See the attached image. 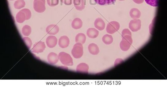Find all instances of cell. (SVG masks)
Returning a JSON list of instances; mask_svg holds the SVG:
<instances>
[{
    "instance_id": "11",
    "label": "cell",
    "mask_w": 167,
    "mask_h": 87,
    "mask_svg": "<svg viewBox=\"0 0 167 87\" xmlns=\"http://www.w3.org/2000/svg\"><path fill=\"white\" fill-rule=\"evenodd\" d=\"M47 60L50 64L54 65L57 64L59 60L58 55L55 53H50L47 56Z\"/></svg>"
},
{
    "instance_id": "22",
    "label": "cell",
    "mask_w": 167,
    "mask_h": 87,
    "mask_svg": "<svg viewBox=\"0 0 167 87\" xmlns=\"http://www.w3.org/2000/svg\"><path fill=\"white\" fill-rule=\"evenodd\" d=\"M22 32L25 36H29L32 32V28L31 27L28 25H25L23 27L22 29Z\"/></svg>"
},
{
    "instance_id": "31",
    "label": "cell",
    "mask_w": 167,
    "mask_h": 87,
    "mask_svg": "<svg viewBox=\"0 0 167 87\" xmlns=\"http://www.w3.org/2000/svg\"><path fill=\"white\" fill-rule=\"evenodd\" d=\"M124 62L123 60L121 59L118 58L116 59L114 63V66H117L118 65L120 64V63L123 62Z\"/></svg>"
},
{
    "instance_id": "9",
    "label": "cell",
    "mask_w": 167,
    "mask_h": 87,
    "mask_svg": "<svg viewBox=\"0 0 167 87\" xmlns=\"http://www.w3.org/2000/svg\"><path fill=\"white\" fill-rule=\"evenodd\" d=\"M70 39L68 37L63 36L61 37L58 40V45L60 48L65 49L68 47L70 44Z\"/></svg>"
},
{
    "instance_id": "19",
    "label": "cell",
    "mask_w": 167,
    "mask_h": 87,
    "mask_svg": "<svg viewBox=\"0 0 167 87\" xmlns=\"http://www.w3.org/2000/svg\"><path fill=\"white\" fill-rule=\"evenodd\" d=\"M26 15L23 12L20 11L17 13L16 16V20L18 23H23L26 21Z\"/></svg>"
},
{
    "instance_id": "26",
    "label": "cell",
    "mask_w": 167,
    "mask_h": 87,
    "mask_svg": "<svg viewBox=\"0 0 167 87\" xmlns=\"http://www.w3.org/2000/svg\"><path fill=\"white\" fill-rule=\"evenodd\" d=\"M59 0H47L48 5L50 7H54L59 4Z\"/></svg>"
},
{
    "instance_id": "24",
    "label": "cell",
    "mask_w": 167,
    "mask_h": 87,
    "mask_svg": "<svg viewBox=\"0 0 167 87\" xmlns=\"http://www.w3.org/2000/svg\"><path fill=\"white\" fill-rule=\"evenodd\" d=\"M95 2L100 5L113 4L116 0H94Z\"/></svg>"
},
{
    "instance_id": "13",
    "label": "cell",
    "mask_w": 167,
    "mask_h": 87,
    "mask_svg": "<svg viewBox=\"0 0 167 87\" xmlns=\"http://www.w3.org/2000/svg\"><path fill=\"white\" fill-rule=\"evenodd\" d=\"M89 66L87 63H82L77 65L76 71L79 73H88Z\"/></svg>"
},
{
    "instance_id": "1",
    "label": "cell",
    "mask_w": 167,
    "mask_h": 87,
    "mask_svg": "<svg viewBox=\"0 0 167 87\" xmlns=\"http://www.w3.org/2000/svg\"><path fill=\"white\" fill-rule=\"evenodd\" d=\"M58 55L59 59L62 64L67 66H72L73 65L72 59L70 55L65 52H61Z\"/></svg>"
},
{
    "instance_id": "21",
    "label": "cell",
    "mask_w": 167,
    "mask_h": 87,
    "mask_svg": "<svg viewBox=\"0 0 167 87\" xmlns=\"http://www.w3.org/2000/svg\"><path fill=\"white\" fill-rule=\"evenodd\" d=\"M102 41L105 44L109 45L113 41V38L111 35L106 34L103 36Z\"/></svg>"
},
{
    "instance_id": "4",
    "label": "cell",
    "mask_w": 167,
    "mask_h": 87,
    "mask_svg": "<svg viewBox=\"0 0 167 87\" xmlns=\"http://www.w3.org/2000/svg\"><path fill=\"white\" fill-rule=\"evenodd\" d=\"M33 8L37 12L42 13L44 12L46 9L45 0H34Z\"/></svg>"
},
{
    "instance_id": "17",
    "label": "cell",
    "mask_w": 167,
    "mask_h": 87,
    "mask_svg": "<svg viewBox=\"0 0 167 87\" xmlns=\"http://www.w3.org/2000/svg\"><path fill=\"white\" fill-rule=\"evenodd\" d=\"M82 26L83 22L82 20L79 18H75L72 23V26L74 29H80L82 28Z\"/></svg>"
},
{
    "instance_id": "16",
    "label": "cell",
    "mask_w": 167,
    "mask_h": 87,
    "mask_svg": "<svg viewBox=\"0 0 167 87\" xmlns=\"http://www.w3.org/2000/svg\"><path fill=\"white\" fill-rule=\"evenodd\" d=\"M87 36L91 39H95L98 36L99 31L94 28H90L87 29Z\"/></svg>"
},
{
    "instance_id": "32",
    "label": "cell",
    "mask_w": 167,
    "mask_h": 87,
    "mask_svg": "<svg viewBox=\"0 0 167 87\" xmlns=\"http://www.w3.org/2000/svg\"><path fill=\"white\" fill-rule=\"evenodd\" d=\"M133 1L136 4H140L144 2V0H133Z\"/></svg>"
},
{
    "instance_id": "30",
    "label": "cell",
    "mask_w": 167,
    "mask_h": 87,
    "mask_svg": "<svg viewBox=\"0 0 167 87\" xmlns=\"http://www.w3.org/2000/svg\"><path fill=\"white\" fill-rule=\"evenodd\" d=\"M60 1L62 3L68 6L71 5L72 2V0H60Z\"/></svg>"
},
{
    "instance_id": "29",
    "label": "cell",
    "mask_w": 167,
    "mask_h": 87,
    "mask_svg": "<svg viewBox=\"0 0 167 87\" xmlns=\"http://www.w3.org/2000/svg\"><path fill=\"white\" fill-rule=\"evenodd\" d=\"M126 35H129L132 36V33L131 31L128 29H125L121 33V36H123Z\"/></svg>"
},
{
    "instance_id": "25",
    "label": "cell",
    "mask_w": 167,
    "mask_h": 87,
    "mask_svg": "<svg viewBox=\"0 0 167 87\" xmlns=\"http://www.w3.org/2000/svg\"><path fill=\"white\" fill-rule=\"evenodd\" d=\"M23 40L27 46L30 49L32 45V42L31 39L28 37H25L23 38Z\"/></svg>"
},
{
    "instance_id": "20",
    "label": "cell",
    "mask_w": 167,
    "mask_h": 87,
    "mask_svg": "<svg viewBox=\"0 0 167 87\" xmlns=\"http://www.w3.org/2000/svg\"><path fill=\"white\" fill-rule=\"evenodd\" d=\"M87 37L85 34L83 33H79L76 36L75 42L76 43H80L84 44L86 42Z\"/></svg>"
},
{
    "instance_id": "3",
    "label": "cell",
    "mask_w": 167,
    "mask_h": 87,
    "mask_svg": "<svg viewBox=\"0 0 167 87\" xmlns=\"http://www.w3.org/2000/svg\"><path fill=\"white\" fill-rule=\"evenodd\" d=\"M72 56L75 59H80L84 54V47L82 43H76L74 45L71 52Z\"/></svg>"
},
{
    "instance_id": "23",
    "label": "cell",
    "mask_w": 167,
    "mask_h": 87,
    "mask_svg": "<svg viewBox=\"0 0 167 87\" xmlns=\"http://www.w3.org/2000/svg\"><path fill=\"white\" fill-rule=\"evenodd\" d=\"M26 3L24 0H17L14 3V7L16 9H20L24 8Z\"/></svg>"
},
{
    "instance_id": "18",
    "label": "cell",
    "mask_w": 167,
    "mask_h": 87,
    "mask_svg": "<svg viewBox=\"0 0 167 87\" xmlns=\"http://www.w3.org/2000/svg\"><path fill=\"white\" fill-rule=\"evenodd\" d=\"M129 14L131 18L134 19H139L141 16V12L135 8L131 9L130 11Z\"/></svg>"
},
{
    "instance_id": "27",
    "label": "cell",
    "mask_w": 167,
    "mask_h": 87,
    "mask_svg": "<svg viewBox=\"0 0 167 87\" xmlns=\"http://www.w3.org/2000/svg\"><path fill=\"white\" fill-rule=\"evenodd\" d=\"M148 5L152 6L157 7L158 6V0H144Z\"/></svg>"
},
{
    "instance_id": "33",
    "label": "cell",
    "mask_w": 167,
    "mask_h": 87,
    "mask_svg": "<svg viewBox=\"0 0 167 87\" xmlns=\"http://www.w3.org/2000/svg\"><path fill=\"white\" fill-rule=\"evenodd\" d=\"M119 1H124V0H119Z\"/></svg>"
},
{
    "instance_id": "10",
    "label": "cell",
    "mask_w": 167,
    "mask_h": 87,
    "mask_svg": "<svg viewBox=\"0 0 167 87\" xmlns=\"http://www.w3.org/2000/svg\"><path fill=\"white\" fill-rule=\"evenodd\" d=\"M58 43V39L55 36H49L46 39V43L48 47L53 48L56 46Z\"/></svg>"
},
{
    "instance_id": "7",
    "label": "cell",
    "mask_w": 167,
    "mask_h": 87,
    "mask_svg": "<svg viewBox=\"0 0 167 87\" xmlns=\"http://www.w3.org/2000/svg\"><path fill=\"white\" fill-rule=\"evenodd\" d=\"M141 22L140 20L134 19L131 20L129 23V28L133 32H136L141 29Z\"/></svg>"
},
{
    "instance_id": "34",
    "label": "cell",
    "mask_w": 167,
    "mask_h": 87,
    "mask_svg": "<svg viewBox=\"0 0 167 87\" xmlns=\"http://www.w3.org/2000/svg\"><path fill=\"white\" fill-rule=\"evenodd\" d=\"M10 1H14V0H10Z\"/></svg>"
},
{
    "instance_id": "14",
    "label": "cell",
    "mask_w": 167,
    "mask_h": 87,
    "mask_svg": "<svg viewBox=\"0 0 167 87\" xmlns=\"http://www.w3.org/2000/svg\"><path fill=\"white\" fill-rule=\"evenodd\" d=\"M88 51L91 54L94 55H97L99 52L98 46L95 43H92L89 45Z\"/></svg>"
},
{
    "instance_id": "2",
    "label": "cell",
    "mask_w": 167,
    "mask_h": 87,
    "mask_svg": "<svg viewBox=\"0 0 167 87\" xmlns=\"http://www.w3.org/2000/svg\"><path fill=\"white\" fill-rule=\"evenodd\" d=\"M122 40L120 43V48L123 51H127L131 47L133 43V40L132 36L126 35L122 36Z\"/></svg>"
},
{
    "instance_id": "6",
    "label": "cell",
    "mask_w": 167,
    "mask_h": 87,
    "mask_svg": "<svg viewBox=\"0 0 167 87\" xmlns=\"http://www.w3.org/2000/svg\"><path fill=\"white\" fill-rule=\"evenodd\" d=\"M46 48V46L45 42H43L39 41L34 45L32 50L33 52L39 54V53L43 52Z\"/></svg>"
},
{
    "instance_id": "12",
    "label": "cell",
    "mask_w": 167,
    "mask_h": 87,
    "mask_svg": "<svg viewBox=\"0 0 167 87\" xmlns=\"http://www.w3.org/2000/svg\"><path fill=\"white\" fill-rule=\"evenodd\" d=\"M94 26L99 31H102L105 28L106 24L103 20L101 18H98L94 22Z\"/></svg>"
},
{
    "instance_id": "28",
    "label": "cell",
    "mask_w": 167,
    "mask_h": 87,
    "mask_svg": "<svg viewBox=\"0 0 167 87\" xmlns=\"http://www.w3.org/2000/svg\"><path fill=\"white\" fill-rule=\"evenodd\" d=\"M21 11L23 12H24L25 13V14H26V21L30 19V18H31L32 13L31 11H30L29 9L25 8V9H22Z\"/></svg>"
},
{
    "instance_id": "8",
    "label": "cell",
    "mask_w": 167,
    "mask_h": 87,
    "mask_svg": "<svg viewBox=\"0 0 167 87\" xmlns=\"http://www.w3.org/2000/svg\"><path fill=\"white\" fill-rule=\"evenodd\" d=\"M59 27L56 25L51 24L47 27L46 29V32L50 35H54L59 32Z\"/></svg>"
},
{
    "instance_id": "5",
    "label": "cell",
    "mask_w": 167,
    "mask_h": 87,
    "mask_svg": "<svg viewBox=\"0 0 167 87\" xmlns=\"http://www.w3.org/2000/svg\"><path fill=\"white\" fill-rule=\"evenodd\" d=\"M120 28V25L116 21H112L107 24L106 31L108 33L113 34L119 31Z\"/></svg>"
},
{
    "instance_id": "15",
    "label": "cell",
    "mask_w": 167,
    "mask_h": 87,
    "mask_svg": "<svg viewBox=\"0 0 167 87\" xmlns=\"http://www.w3.org/2000/svg\"><path fill=\"white\" fill-rule=\"evenodd\" d=\"M73 3L76 9L82 11L85 9V3L84 0H73Z\"/></svg>"
}]
</instances>
